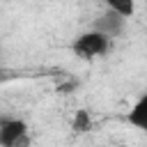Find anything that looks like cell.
Listing matches in <instances>:
<instances>
[{
  "mask_svg": "<svg viewBox=\"0 0 147 147\" xmlns=\"http://www.w3.org/2000/svg\"><path fill=\"white\" fill-rule=\"evenodd\" d=\"M110 37H106L103 32L99 30H90V32H83L76 44H74V53L83 60H92V57H99V55H106L110 51Z\"/></svg>",
  "mask_w": 147,
  "mask_h": 147,
  "instance_id": "obj_1",
  "label": "cell"
},
{
  "mask_svg": "<svg viewBox=\"0 0 147 147\" xmlns=\"http://www.w3.org/2000/svg\"><path fill=\"white\" fill-rule=\"evenodd\" d=\"M92 30H99V32H103L106 37H119L124 30H126V18H122V16H117L115 11H106V14H101L99 18H96V23H94V28Z\"/></svg>",
  "mask_w": 147,
  "mask_h": 147,
  "instance_id": "obj_2",
  "label": "cell"
},
{
  "mask_svg": "<svg viewBox=\"0 0 147 147\" xmlns=\"http://www.w3.org/2000/svg\"><path fill=\"white\" fill-rule=\"evenodd\" d=\"M23 133H28V124L23 119H0V147H11Z\"/></svg>",
  "mask_w": 147,
  "mask_h": 147,
  "instance_id": "obj_3",
  "label": "cell"
},
{
  "mask_svg": "<svg viewBox=\"0 0 147 147\" xmlns=\"http://www.w3.org/2000/svg\"><path fill=\"white\" fill-rule=\"evenodd\" d=\"M129 124L136 129H145L147 126V96H140L133 108L129 110Z\"/></svg>",
  "mask_w": 147,
  "mask_h": 147,
  "instance_id": "obj_4",
  "label": "cell"
},
{
  "mask_svg": "<svg viewBox=\"0 0 147 147\" xmlns=\"http://www.w3.org/2000/svg\"><path fill=\"white\" fill-rule=\"evenodd\" d=\"M106 7L122 18H131L136 14V0H106Z\"/></svg>",
  "mask_w": 147,
  "mask_h": 147,
  "instance_id": "obj_5",
  "label": "cell"
},
{
  "mask_svg": "<svg viewBox=\"0 0 147 147\" xmlns=\"http://www.w3.org/2000/svg\"><path fill=\"white\" fill-rule=\"evenodd\" d=\"M90 124H92V117H90V113H87L85 108H80V110H76V113H74L71 129H74L76 133H83V131H87V129H90Z\"/></svg>",
  "mask_w": 147,
  "mask_h": 147,
  "instance_id": "obj_6",
  "label": "cell"
},
{
  "mask_svg": "<svg viewBox=\"0 0 147 147\" xmlns=\"http://www.w3.org/2000/svg\"><path fill=\"white\" fill-rule=\"evenodd\" d=\"M11 147H32V138H30V133L18 136V138L14 140V145H11Z\"/></svg>",
  "mask_w": 147,
  "mask_h": 147,
  "instance_id": "obj_7",
  "label": "cell"
},
{
  "mask_svg": "<svg viewBox=\"0 0 147 147\" xmlns=\"http://www.w3.org/2000/svg\"><path fill=\"white\" fill-rule=\"evenodd\" d=\"M117 147H129V145H117Z\"/></svg>",
  "mask_w": 147,
  "mask_h": 147,
  "instance_id": "obj_8",
  "label": "cell"
}]
</instances>
